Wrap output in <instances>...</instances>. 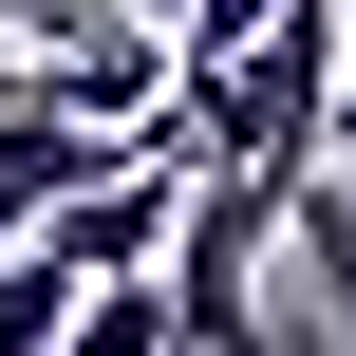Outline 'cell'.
<instances>
[{"label":"cell","instance_id":"6da1fadb","mask_svg":"<svg viewBox=\"0 0 356 356\" xmlns=\"http://www.w3.org/2000/svg\"><path fill=\"white\" fill-rule=\"evenodd\" d=\"M75 300H94V282L19 225V244H0V356H56V338H75Z\"/></svg>","mask_w":356,"mask_h":356},{"label":"cell","instance_id":"7a4b0ae2","mask_svg":"<svg viewBox=\"0 0 356 356\" xmlns=\"http://www.w3.org/2000/svg\"><path fill=\"white\" fill-rule=\"evenodd\" d=\"M56 356H188V319H169V263H150V282H94Z\"/></svg>","mask_w":356,"mask_h":356},{"label":"cell","instance_id":"3957f363","mask_svg":"<svg viewBox=\"0 0 356 356\" xmlns=\"http://www.w3.org/2000/svg\"><path fill=\"white\" fill-rule=\"evenodd\" d=\"M188 356H319L300 319H263V300H225V319H188Z\"/></svg>","mask_w":356,"mask_h":356},{"label":"cell","instance_id":"277c9868","mask_svg":"<svg viewBox=\"0 0 356 356\" xmlns=\"http://www.w3.org/2000/svg\"><path fill=\"white\" fill-rule=\"evenodd\" d=\"M19 225H38V188H19V169H0V244H19Z\"/></svg>","mask_w":356,"mask_h":356},{"label":"cell","instance_id":"5b68a950","mask_svg":"<svg viewBox=\"0 0 356 356\" xmlns=\"http://www.w3.org/2000/svg\"><path fill=\"white\" fill-rule=\"evenodd\" d=\"M338 150H356V75H338Z\"/></svg>","mask_w":356,"mask_h":356}]
</instances>
